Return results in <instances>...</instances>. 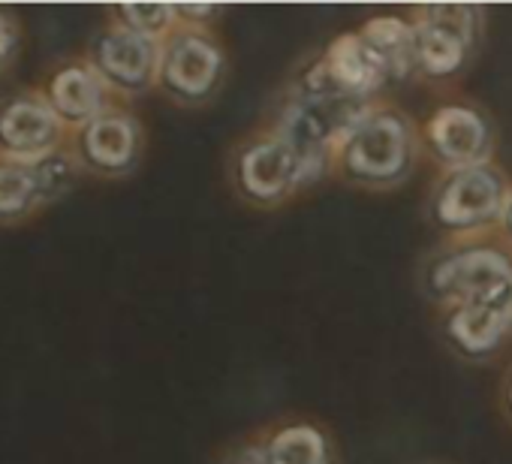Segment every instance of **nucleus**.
<instances>
[{"label":"nucleus","mask_w":512,"mask_h":464,"mask_svg":"<svg viewBox=\"0 0 512 464\" xmlns=\"http://www.w3.org/2000/svg\"><path fill=\"white\" fill-rule=\"evenodd\" d=\"M512 278V254L491 239L443 242L422 266V290L437 311L494 302Z\"/></svg>","instance_id":"4"},{"label":"nucleus","mask_w":512,"mask_h":464,"mask_svg":"<svg viewBox=\"0 0 512 464\" xmlns=\"http://www.w3.org/2000/svg\"><path fill=\"white\" fill-rule=\"evenodd\" d=\"M25 40H28V31H25L22 13L16 7L0 4V76L10 73L22 61Z\"/></svg>","instance_id":"19"},{"label":"nucleus","mask_w":512,"mask_h":464,"mask_svg":"<svg viewBox=\"0 0 512 464\" xmlns=\"http://www.w3.org/2000/svg\"><path fill=\"white\" fill-rule=\"evenodd\" d=\"M419 133H422L425 157L440 172L494 163V145H497L494 121L482 106L470 100L437 106L419 124Z\"/></svg>","instance_id":"10"},{"label":"nucleus","mask_w":512,"mask_h":464,"mask_svg":"<svg viewBox=\"0 0 512 464\" xmlns=\"http://www.w3.org/2000/svg\"><path fill=\"white\" fill-rule=\"evenodd\" d=\"M217 464H269V455H266V437H250V440H241L238 446L226 449L223 458Z\"/></svg>","instance_id":"20"},{"label":"nucleus","mask_w":512,"mask_h":464,"mask_svg":"<svg viewBox=\"0 0 512 464\" xmlns=\"http://www.w3.org/2000/svg\"><path fill=\"white\" fill-rule=\"evenodd\" d=\"M500 404H503V413L506 419L512 422V371L503 377V389H500Z\"/></svg>","instance_id":"24"},{"label":"nucleus","mask_w":512,"mask_h":464,"mask_svg":"<svg viewBox=\"0 0 512 464\" xmlns=\"http://www.w3.org/2000/svg\"><path fill=\"white\" fill-rule=\"evenodd\" d=\"M269 464H332V440L314 422H287L266 434Z\"/></svg>","instance_id":"17"},{"label":"nucleus","mask_w":512,"mask_h":464,"mask_svg":"<svg viewBox=\"0 0 512 464\" xmlns=\"http://www.w3.org/2000/svg\"><path fill=\"white\" fill-rule=\"evenodd\" d=\"M494 305H497V311L503 314V320H506V326H509V335H512V278H509V284L503 287V293L494 299Z\"/></svg>","instance_id":"23"},{"label":"nucleus","mask_w":512,"mask_h":464,"mask_svg":"<svg viewBox=\"0 0 512 464\" xmlns=\"http://www.w3.org/2000/svg\"><path fill=\"white\" fill-rule=\"evenodd\" d=\"M410 22L416 79L440 85L464 73L479 46L485 13L476 4H422Z\"/></svg>","instance_id":"7"},{"label":"nucleus","mask_w":512,"mask_h":464,"mask_svg":"<svg viewBox=\"0 0 512 464\" xmlns=\"http://www.w3.org/2000/svg\"><path fill=\"white\" fill-rule=\"evenodd\" d=\"M106 22L163 43L178 28V13L175 4H112L106 7Z\"/></svg>","instance_id":"18"},{"label":"nucleus","mask_w":512,"mask_h":464,"mask_svg":"<svg viewBox=\"0 0 512 464\" xmlns=\"http://www.w3.org/2000/svg\"><path fill=\"white\" fill-rule=\"evenodd\" d=\"M148 151V133L142 118L127 106L115 103L88 124L70 130L67 154L94 181H127L139 172Z\"/></svg>","instance_id":"8"},{"label":"nucleus","mask_w":512,"mask_h":464,"mask_svg":"<svg viewBox=\"0 0 512 464\" xmlns=\"http://www.w3.org/2000/svg\"><path fill=\"white\" fill-rule=\"evenodd\" d=\"M512 178L497 163L440 172L425 199V217L446 242L491 239L503 217Z\"/></svg>","instance_id":"2"},{"label":"nucleus","mask_w":512,"mask_h":464,"mask_svg":"<svg viewBox=\"0 0 512 464\" xmlns=\"http://www.w3.org/2000/svg\"><path fill=\"white\" fill-rule=\"evenodd\" d=\"M440 338L455 356L485 362L497 356L512 335L494 302H473L440 311Z\"/></svg>","instance_id":"14"},{"label":"nucleus","mask_w":512,"mask_h":464,"mask_svg":"<svg viewBox=\"0 0 512 464\" xmlns=\"http://www.w3.org/2000/svg\"><path fill=\"white\" fill-rule=\"evenodd\" d=\"M37 91L46 97L52 112L70 130L88 124L91 118H97L106 109H112L115 103H121L103 85V79L94 73V67L85 61L82 52H70V55H61V58L49 61L46 70L40 73Z\"/></svg>","instance_id":"13"},{"label":"nucleus","mask_w":512,"mask_h":464,"mask_svg":"<svg viewBox=\"0 0 512 464\" xmlns=\"http://www.w3.org/2000/svg\"><path fill=\"white\" fill-rule=\"evenodd\" d=\"M160 49L163 43H154L112 22H103L88 37L82 55L94 67V73L103 79V85L121 103H127V100L145 97L148 91H157Z\"/></svg>","instance_id":"11"},{"label":"nucleus","mask_w":512,"mask_h":464,"mask_svg":"<svg viewBox=\"0 0 512 464\" xmlns=\"http://www.w3.org/2000/svg\"><path fill=\"white\" fill-rule=\"evenodd\" d=\"M67 139L70 127L52 112L37 85L0 94V157L46 160L64 151Z\"/></svg>","instance_id":"12"},{"label":"nucleus","mask_w":512,"mask_h":464,"mask_svg":"<svg viewBox=\"0 0 512 464\" xmlns=\"http://www.w3.org/2000/svg\"><path fill=\"white\" fill-rule=\"evenodd\" d=\"M374 103L377 100L347 94H296L284 88L269 127L299 151L311 172V181L317 184L332 175L338 145Z\"/></svg>","instance_id":"3"},{"label":"nucleus","mask_w":512,"mask_h":464,"mask_svg":"<svg viewBox=\"0 0 512 464\" xmlns=\"http://www.w3.org/2000/svg\"><path fill=\"white\" fill-rule=\"evenodd\" d=\"M229 73L223 40L211 28L178 25L160 49L157 91L178 109L208 106Z\"/></svg>","instance_id":"6"},{"label":"nucleus","mask_w":512,"mask_h":464,"mask_svg":"<svg viewBox=\"0 0 512 464\" xmlns=\"http://www.w3.org/2000/svg\"><path fill=\"white\" fill-rule=\"evenodd\" d=\"M175 13H178V25L211 28L223 16V7L220 4H175Z\"/></svg>","instance_id":"21"},{"label":"nucleus","mask_w":512,"mask_h":464,"mask_svg":"<svg viewBox=\"0 0 512 464\" xmlns=\"http://www.w3.org/2000/svg\"><path fill=\"white\" fill-rule=\"evenodd\" d=\"M323 64L332 76V85L347 97L380 100V91L389 85V76L377 55L368 49L359 31L338 34L323 52Z\"/></svg>","instance_id":"15"},{"label":"nucleus","mask_w":512,"mask_h":464,"mask_svg":"<svg viewBox=\"0 0 512 464\" xmlns=\"http://www.w3.org/2000/svg\"><path fill=\"white\" fill-rule=\"evenodd\" d=\"M422 154L419 124L395 103L377 100L338 145L332 175L350 187L386 193L410 181Z\"/></svg>","instance_id":"1"},{"label":"nucleus","mask_w":512,"mask_h":464,"mask_svg":"<svg viewBox=\"0 0 512 464\" xmlns=\"http://www.w3.org/2000/svg\"><path fill=\"white\" fill-rule=\"evenodd\" d=\"M82 172L70 160L67 148L46 160H10L0 157V229H19L67 199Z\"/></svg>","instance_id":"9"},{"label":"nucleus","mask_w":512,"mask_h":464,"mask_svg":"<svg viewBox=\"0 0 512 464\" xmlns=\"http://www.w3.org/2000/svg\"><path fill=\"white\" fill-rule=\"evenodd\" d=\"M226 178L241 202L263 211L287 205L314 184L299 151L272 127L256 130L232 145Z\"/></svg>","instance_id":"5"},{"label":"nucleus","mask_w":512,"mask_h":464,"mask_svg":"<svg viewBox=\"0 0 512 464\" xmlns=\"http://www.w3.org/2000/svg\"><path fill=\"white\" fill-rule=\"evenodd\" d=\"M368 49L383 64L389 85L416 79L413 64V22L407 16H374L359 28Z\"/></svg>","instance_id":"16"},{"label":"nucleus","mask_w":512,"mask_h":464,"mask_svg":"<svg viewBox=\"0 0 512 464\" xmlns=\"http://www.w3.org/2000/svg\"><path fill=\"white\" fill-rule=\"evenodd\" d=\"M494 239L512 254V190H509V199H506V208H503V217H500V223H497Z\"/></svg>","instance_id":"22"}]
</instances>
